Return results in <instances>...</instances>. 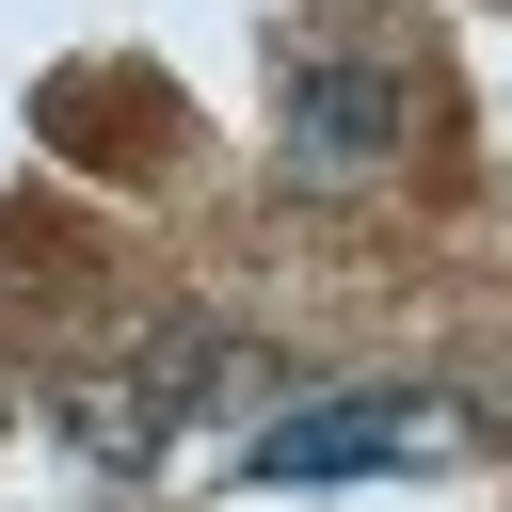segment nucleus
<instances>
[{
  "instance_id": "2",
  "label": "nucleus",
  "mask_w": 512,
  "mask_h": 512,
  "mask_svg": "<svg viewBox=\"0 0 512 512\" xmlns=\"http://www.w3.org/2000/svg\"><path fill=\"white\" fill-rule=\"evenodd\" d=\"M416 448H448L432 400H336V416H272L240 464H256V480H384V464H416Z\"/></svg>"
},
{
  "instance_id": "1",
  "label": "nucleus",
  "mask_w": 512,
  "mask_h": 512,
  "mask_svg": "<svg viewBox=\"0 0 512 512\" xmlns=\"http://www.w3.org/2000/svg\"><path fill=\"white\" fill-rule=\"evenodd\" d=\"M400 128H416V96H400V64H384V48H304V64L272 80V160H288L304 192L384 176V160H400Z\"/></svg>"
}]
</instances>
